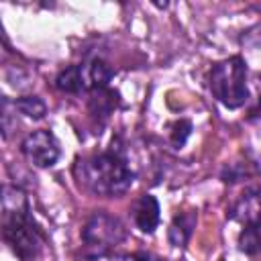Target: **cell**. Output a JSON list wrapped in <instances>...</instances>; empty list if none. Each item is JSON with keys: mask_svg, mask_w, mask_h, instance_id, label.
Masks as SVG:
<instances>
[{"mask_svg": "<svg viewBox=\"0 0 261 261\" xmlns=\"http://www.w3.org/2000/svg\"><path fill=\"white\" fill-rule=\"evenodd\" d=\"M259 108H261V96H259Z\"/></svg>", "mask_w": 261, "mask_h": 261, "instance_id": "obj_17", "label": "cell"}, {"mask_svg": "<svg viewBox=\"0 0 261 261\" xmlns=\"http://www.w3.org/2000/svg\"><path fill=\"white\" fill-rule=\"evenodd\" d=\"M135 259H137V261H165V259H161V257H157V255H153V253H147V251L135 253Z\"/></svg>", "mask_w": 261, "mask_h": 261, "instance_id": "obj_16", "label": "cell"}, {"mask_svg": "<svg viewBox=\"0 0 261 261\" xmlns=\"http://www.w3.org/2000/svg\"><path fill=\"white\" fill-rule=\"evenodd\" d=\"M100 261H137L135 255H124V253H108Z\"/></svg>", "mask_w": 261, "mask_h": 261, "instance_id": "obj_15", "label": "cell"}, {"mask_svg": "<svg viewBox=\"0 0 261 261\" xmlns=\"http://www.w3.org/2000/svg\"><path fill=\"white\" fill-rule=\"evenodd\" d=\"M2 237L20 261H35L43 249V237L31 216L27 196L20 188L4 186Z\"/></svg>", "mask_w": 261, "mask_h": 261, "instance_id": "obj_2", "label": "cell"}, {"mask_svg": "<svg viewBox=\"0 0 261 261\" xmlns=\"http://www.w3.org/2000/svg\"><path fill=\"white\" fill-rule=\"evenodd\" d=\"M124 237H126V228L116 216L102 210L94 212L82 228V241H84L82 261H100L102 257L112 253V249L118 243H122Z\"/></svg>", "mask_w": 261, "mask_h": 261, "instance_id": "obj_4", "label": "cell"}, {"mask_svg": "<svg viewBox=\"0 0 261 261\" xmlns=\"http://www.w3.org/2000/svg\"><path fill=\"white\" fill-rule=\"evenodd\" d=\"M73 173L84 190L104 198L122 196L135 181V171L130 169L124 153L114 149V145L108 151L80 157Z\"/></svg>", "mask_w": 261, "mask_h": 261, "instance_id": "obj_1", "label": "cell"}, {"mask_svg": "<svg viewBox=\"0 0 261 261\" xmlns=\"http://www.w3.org/2000/svg\"><path fill=\"white\" fill-rule=\"evenodd\" d=\"M55 88L63 94H82L86 92L82 65H67L55 75Z\"/></svg>", "mask_w": 261, "mask_h": 261, "instance_id": "obj_11", "label": "cell"}, {"mask_svg": "<svg viewBox=\"0 0 261 261\" xmlns=\"http://www.w3.org/2000/svg\"><path fill=\"white\" fill-rule=\"evenodd\" d=\"M239 249L247 255H257L261 251V230L243 228L239 234Z\"/></svg>", "mask_w": 261, "mask_h": 261, "instance_id": "obj_14", "label": "cell"}, {"mask_svg": "<svg viewBox=\"0 0 261 261\" xmlns=\"http://www.w3.org/2000/svg\"><path fill=\"white\" fill-rule=\"evenodd\" d=\"M190 135H192V122L188 118H177L169 122V143L175 149H181L190 139Z\"/></svg>", "mask_w": 261, "mask_h": 261, "instance_id": "obj_13", "label": "cell"}, {"mask_svg": "<svg viewBox=\"0 0 261 261\" xmlns=\"http://www.w3.org/2000/svg\"><path fill=\"white\" fill-rule=\"evenodd\" d=\"M82 73H84L86 92H92V90H100V88H110L114 69L104 59L94 57V59L82 63Z\"/></svg>", "mask_w": 261, "mask_h": 261, "instance_id": "obj_8", "label": "cell"}, {"mask_svg": "<svg viewBox=\"0 0 261 261\" xmlns=\"http://www.w3.org/2000/svg\"><path fill=\"white\" fill-rule=\"evenodd\" d=\"M210 92L224 108H241L249 100L247 63L241 55L218 61L210 69Z\"/></svg>", "mask_w": 261, "mask_h": 261, "instance_id": "obj_3", "label": "cell"}, {"mask_svg": "<svg viewBox=\"0 0 261 261\" xmlns=\"http://www.w3.org/2000/svg\"><path fill=\"white\" fill-rule=\"evenodd\" d=\"M196 220H198V214L194 210L175 214L171 224H169V230H167L169 243L173 247H186L190 237H192V232H194V228H196Z\"/></svg>", "mask_w": 261, "mask_h": 261, "instance_id": "obj_10", "label": "cell"}, {"mask_svg": "<svg viewBox=\"0 0 261 261\" xmlns=\"http://www.w3.org/2000/svg\"><path fill=\"white\" fill-rule=\"evenodd\" d=\"M90 98H88V108H90V114L100 120V122H106L108 116L114 112V108L118 106V92H114L112 88H100V90H92L88 92Z\"/></svg>", "mask_w": 261, "mask_h": 261, "instance_id": "obj_9", "label": "cell"}, {"mask_svg": "<svg viewBox=\"0 0 261 261\" xmlns=\"http://www.w3.org/2000/svg\"><path fill=\"white\" fill-rule=\"evenodd\" d=\"M22 155L35 167H51L59 159V143L51 130H33L20 143Z\"/></svg>", "mask_w": 261, "mask_h": 261, "instance_id": "obj_5", "label": "cell"}, {"mask_svg": "<svg viewBox=\"0 0 261 261\" xmlns=\"http://www.w3.org/2000/svg\"><path fill=\"white\" fill-rule=\"evenodd\" d=\"M159 212H161V210H159V202H157V198L151 196V194L139 196V198L133 202V206H130L133 222H135L137 228H139L141 232H145V234H153V232H155V228H157V224H159V218H161Z\"/></svg>", "mask_w": 261, "mask_h": 261, "instance_id": "obj_7", "label": "cell"}, {"mask_svg": "<svg viewBox=\"0 0 261 261\" xmlns=\"http://www.w3.org/2000/svg\"><path fill=\"white\" fill-rule=\"evenodd\" d=\"M226 216L243 228H257L261 230V188L259 186H249L245 188L237 200L228 206Z\"/></svg>", "mask_w": 261, "mask_h": 261, "instance_id": "obj_6", "label": "cell"}, {"mask_svg": "<svg viewBox=\"0 0 261 261\" xmlns=\"http://www.w3.org/2000/svg\"><path fill=\"white\" fill-rule=\"evenodd\" d=\"M14 110H18L20 114H24L33 120H41L47 114V104L39 96H22V98L14 100Z\"/></svg>", "mask_w": 261, "mask_h": 261, "instance_id": "obj_12", "label": "cell"}]
</instances>
